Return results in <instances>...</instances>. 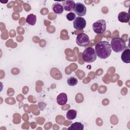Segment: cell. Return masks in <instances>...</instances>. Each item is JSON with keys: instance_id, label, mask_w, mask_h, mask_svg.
<instances>
[{"instance_id": "cell-1", "label": "cell", "mask_w": 130, "mask_h": 130, "mask_svg": "<svg viewBox=\"0 0 130 130\" xmlns=\"http://www.w3.org/2000/svg\"><path fill=\"white\" fill-rule=\"evenodd\" d=\"M96 56L101 59H106L110 56L112 51L110 44L106 41L99 42L94 49Z\"/></svg>"}, {"instance_id": "cell-2", "label": "cell", "mask_w": 130, "mask_h": 130, "mask_svg": "<svg viewBox=\"0 0 130 130\" xmlns=\"http://www.w3.org/2000/svg\"><path fill=\"white\" fill-rule=\"evenodd\" d=\"M111 47L114 52L119 53L123 51L125 47V42L121 38L115 37L111 41Z\"/></svg>"}, {"instance_id": "cell-3", "label": "cell", "mask_w": 130, "mask_h": 130, "mask_svg": "<svg viewBox=\"0 0 130 130\" xmlns=\"http://www.w3.org/2000/svg\"><path fill=\"white\" fill-rule=\"evenodd\" d=\"M82 59L86 62L91 63L96 59V54L94 49L91 47L86 48L82 53Z\"/></svg>"}, {"instance_id": "cell-4", "label": "cell", "mask_w": 130, "mask_h": 130, "mask_svg": "<svg viewBox=\"0 0 130 130\" xmlns=\"http://www.w3.org/2000/svg\"><path fill=\"white\" fill-rule=\"evenodd\" d=\"M93 31L97 34H102L106 29V22L104 19H100L92 24Z\"/></svg>"}, {"instance_id": "cell-5", "label": "cell", "mask_w": 130, "mask_h": 130, "mask_svg": "<svg viewBox=\"0 0 130 130\" xmlns=\"http://www.w3.org/2000/svg\"><path fill=\"white\" fill-rule=\"evenodd\" d=\"M76 43L81 47H85L89 43V38L87 35L84 33L79 34L76 37Z\"/></svg>"}, {"instance_id": "cell-6", "label": "cell", "mask_w": 130, "mask_h": 130, "mask_svg": "<svg viewBox=\"0 0 130 130\" xmlns=\"http://www.w3.org/2000/svg\"><path fill=\"white\" fill-rule=\"evenodd\" d=\"M86 25V21L85 19L82 17H77L75 18L73 22L74 28L78 30H83Z\"/></svg>"}, {"instance_id": "cell-7", "label": "cell", "mask_w": 130, "mask_h": 130, "mask_svg": "<svg viewBox=\"0 0 130 130\" xmlns=\"http://www.w3.org/2000/svg\"><path fill=\"white\" fill-rule=\"evenodd\" d=\"M74 11L77 15L80 16H84L86 13V8L85 5L81 3H77L75 4Z\"/></svg>"}, {"instance_id": "cell-8", "label": "cell", "mask_w": 130, "mask_h": 130, "mask_svg": "<svg viewBox=\"0 0 130 130\" xmlns=\"http://www.w3.org/2000/svg\"><path fill=\"white\" fill-rule=\"evenodd\" d=\"M62 6L63 9L66 11L72 12L74 10L75 6V2L72 0H66L62 2Z\"/></svg>"}, {"instance_id": "cell-9", "label": "cell", "mask_w": 130, "mask_h": 130, "mask_svg": "<svg viewBox=\"0 0 130 130\" xmlns=\"http://www.w3.org/2000/svg\"><path fill=\"white\" fill-rule=\"evenodd\" d=\"M118 20L122 23H128L129 21V14L125 12L122 11L120 12L118 15Z\"/></svg>"}, {"instance_id": "cell-10", "label": "cell", "mask_w": 130, "mask_h": 130, "mask_svg": "<svg viewBox=\"0 0 130 130\" xmlns=\"http://www.w3.org/2000/svg\"><path fill=\"white\" fill-rule=\"evenodd\" d=\"M52 9L53 12L57 15L61 14L63 13L64 10L62 5L58 2H56L53 4L52 6Z\"/></svg>"}, {"instance_id": "cell-11", "label": "cell", "mask_w": 130, "mask_h": 130, "mask_svg": "<svg viewBox=\"0 0 130 130\" xmlns=\"http://www.w3.org/2000/svg\"><path fill=\"white\" fill-rule=\"evenodd\" d=\"M56 102L59 105H64L68 102V97L66 93L62 92L60 93L56 98Z\"/></svg>"}, {"instance_id": "cell-12", "label": "cell", "mask_w": 130, "mask_h": 130, "mask_svg": "<svg viewBox=\"0 0 130 130\" xmlns=\"http://www.w3.org/2000/svg\"><path fill=\"white\" fill-rule=\"evenodd\" d=\"M121 58L123 62L126 63H130V50L129 49H126L122 52Z\"/></svg>"}, {"instance_id": "cell-13", "label": "cell", "mask_w": 130, "mask_h": 130, "mask_svg": "<svg viewBox=\"0 0 130 130\" xmlns=\"http://www.w3.org/2000/svg\"><path fill=\"white\" fill-rule=\"evenodd\" d=\"M69 130H83L84 125L82 123L79 122H76L72 123L70 127L68 128Z\"/></svg>"}, {"instance_id": "cell-14", "label": "cell", "mask_w": 130, "mask_h": 130, "mask_svg": "<svg viewBox=\"0 0 130 130\" xmlns=\"http://www.w3.org/2000/svg\"><path fill=\"white\" fill-rule=\"evenodd\" d=\"M37 21V16L36 15L34 14H29L26 18V22L28 24L30 25H34Z\"/></svg>"}, {"instance_id": "cell-15", "label": "cell", "mask_w": 130, "mask_h": 130, "mask_svg": "<svg viewBox=\"0 0 130 130\" xmlns=\"http://www.w3.org/2000/svg\"><path fill=\"white\" fill-rule=\"evenodd\" d=\"M67 118L69 120H73L77 116V112L76 110L71 109L68 111L67 113Z\"/></svg>"}, {"instance_id": "cell-16", "label": "cell", "mask_w": 130, "mask_h": 130, "mask_svg": "<svg viewBox=\"0 0 130 130\" xmlns=\"http://www.w3.org/2000/svg\"><path fill=\"white\" fill-rule=\"evenodd\" d=\"M67 83L70 86H73L77 84L78 80L75 77H71L67 80Z\"/></svg>"}, {"instance_id": "cell-17", "label": "cell", "mask_w": 130, "mask_h": 130, "mask_svg": "<svg viewBox=\"0 0 130 130\" xmlns=\"http://www.w3.org/2000/svg\"><path fill=\"white\" fill-rule=\"evenodd\" d=\"M66 17H67V19L69 21H70L74 20L75 19V18H76V14L74 12H70V13H69L67 15Z\"/></svg>"}]
</instances>
